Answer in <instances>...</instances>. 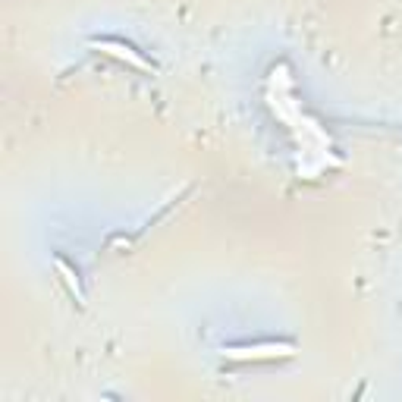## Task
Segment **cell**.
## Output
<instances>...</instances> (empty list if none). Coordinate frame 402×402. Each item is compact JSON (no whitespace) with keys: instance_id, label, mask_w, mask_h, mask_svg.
<instances>
[{"instance_id":"obj_2","label":"cell","mask_w":402,"mask_h":402,"mask_svg":"<svg viewBox=\"0 0 402 402\" xmlns=\"http://www.w3.org/2000/svg\"><path fill=\"white\" fill-rule=\"evenodd\" d=\"M91 47L100 50V54H107V57H113V60H119V63H129V66L142 69V73H154V66L126 41H117V38H94Z\"/></svg>"},{"instance_id":"obj_3","label":"cell","mask_w":402,"mask_h":402,"mask_svg":"<svg viewBox=\"0 0 402 402\" xmlns=\"http://www.w3.org/2000/svg\"><path fill=\"white\" fill-rule=\"evenodd\" d=\"M54 267H57V274H60V280H63V286L69 289V295H73L79 305H85V292H82V283H79V274H75L73 267H69L63 258H54Z\"/></svg>"},{"instance_id":"obj_1","label":"cell","mask_w":402,"mask_h":402,"mask_svg":"<svg viewBox=\"0 0 402 402\" xmlns=\"http://www.w3.org/2000/svg\"><path fill=\"white\" fill-rule=\"evenodd\" d=\"M299 345L283 343V339H264V343H245V345H226V362H280V358H295Z\"/></svg>"}]
</instances>
